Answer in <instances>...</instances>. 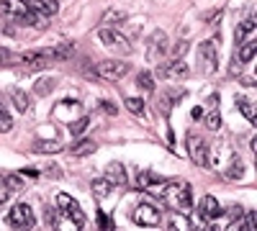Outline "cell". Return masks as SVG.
I'll use <instances>...</instances> for the list:
<instances>
[{
  "instance_id": "obj_35",
  "label": "cell",
  "mask_w": 257,
  "mask_h": 231,
  "mask_svg": "<svg viewBox=\"0 0 257 231\" xmlns=\"http://www.w3.org/2000/svg\"><path fill=\"white\" fill-rule=\"evenodd\" d=\"M11 62H13V54H11L6 47H0V67H8Z\"/></svg>"
},
{
  "instance_id": "obj_20",
  "label": "cell",
  "mask_w": 257,
  "mask_h": 231,
  "mask_svg": "<svg viewBox=\"0 0 257 231\" xmlns=\"http://www.w3.org/2000/svg\"><path fill=\"white\" fill-rule=\"evenodd\" d=\"M11 100H13V106L18 113H26L29 111V95L21 90V88H11Z\"/></svg>"
},
{
  "instance_id": "obj_19",
  "label": "cell",
  "mask_w": 257,
  "mask_h": 231,
  "mask_svg": "<svg viewBox=\"0 0 257 231\" xmlns=\"http://www.w3.org/2000/svg\"><path fill=\"white\" fill-rule=\"evenodd\" d=\"M244 172H247V167H244V162L239 159V157H231V164L226 167V180H242L244 177Z\"/></svg>"
},
{
  "instance_id": "obj_31",
  "label": "cell",
  "mask_w": 257,
  "mask_h": 231,
  "mask_svg": "<svg viewBox=\"0 0 257 231\" xmlns=\"http://www.w3.org/2000/svg\"><path fill=\"white\" fill-rule=\"evenodd\" d=\"M34 149H36V152H59L62 144H57V141H39Z\"/></svg>"
},
{
  "instance_id": "obj_24",
  "label": "cell",
  "mask_w": 257,
  "mask_h": 231,
  "mask_svg": "<svg viewBox=\"0 0 257 231\" xmlns=\"http://www.w3.org/2000/svg\"><path fill=\"white\" fill-rule=\"evenodd\" d=\"M72 52H75V47L70 44V41H64V44H57V47H52V57H54V62H59V59H67Z\"/></svg>"
},
{
  "instance_id": "obj_23",
  "label": "cell",
  "mask_w": 257,
  "mask_h": 231,
  "mask_svg": "<svg viewBox=\"0 0 257 231\" xmlns=\"http://www.w3.org/2000/svg\"><path fill=\"white\" fill-rule=\"evenodd\" d=\"M137 88H142L144 93H152V90H155V77H152V72H139V75H137Z\"/></svg>"
},
{
  "instance_id": "obj_27",
  "label": "cell",
  "mask_w": 257,
  "mask_h": 231,
  "mask_svg": "<svg viewBox=\"0 0 257 231\" xmlns=\"http://www.w3.org/2000/svg\"><path fill=\"white\" fill-rule=\"evenodd\" d=\"M90 187H93V193H95L98 198H100V195L105 198V195L111 193V182L105 180V177H103V180H100V177H98V180H93V185H90Z\"/></svg>"
},
{
  "instance_id": "obj_15",
  "label": "cell",
  "mask_w": 257,
  "mask_h": 231,
  "mask_svg": "<svg viewBox=\"0 0 257 231\" xmlns=\"http://www.w3.org/2000/svg\"><path fill=\"white\" fill-rule=\"evenodd\" d=\"M26 6H29L34 13L44 16V18L59 13V3H57V0H26Z\"/></svg>"
},
{
  "instance_id": "obj_16",
  "label": "cell",
  "mask_w": 257,
  "mask_h": 231,
  "mask_svg": "<svg viewBox=\"0 0 257 231\" xmlns=\"http://www.w3.org/2000/svg\"><path fill=\"white\" fill-rule=\"evenodd\" d=\"M105 180L113 182V185H126V167L121 162H111L108 167H105Z\"/></svg>"
},
{
  "instance_id": "obj_1",
  "label": "cell",
  "mask_w": 257,
  "mask_h": 231,
  "mask_svg": "<svg viewBox=\"0 0 257 231\" xmlns=\"http://www.w3.org/2000/svg\"><path fill=\"white\" fill-rule=\"evenodd\" d=\"M0 13H3L6 18H11L18 26H41V29L47 26L44 16L34 13L26 6V0H0Z\"/></svg>"
},
{
  "instance_id": "obj_9",
  "label": "cell",
  "mask_w": 257,
  "mask_h": 231,
  "mask_svg": "<svg viewBox=\"0 0 257 231\" xmlns=\"http://www.w3.org/2000/svg\"><path fill=\"white\" fill-rule=\"evenodd\" d=\"M18 62L31 70H44L54 62V57H52V49H34V52H24L18 57Z\"/></svg>"
},
{
  "instance_id": "obj_36",
  "label": "cell",
  "mask_w": 257,
  "mask_h": 231,
  "mask_svg": "<svg viewBox=\"0 0 257 231\" xmlns=\"http://www.w3.org/2000/svg\"><path fill=\"white\" fill-rule=\"evenodd\" d=\"M254 221H257V213H254V211H249V213L244 216V221H242V228H247V231H249V228H254Z\"/></svg>"
},
{
  "instance_id": "obj_40",
  "label": "cell",
  "mask_w": 257,
  "mask_h": 231,
  "mask_svg": "<svg viewBox=\"0 0 257 231\" xmlns=\"http://www.w3.org/2000/svg\"><path fill=\"white\" fill-rule=\"evenodd\" d=\"M100 106H105V111H108V113H116V106H113V103H100Z\"/></svg>"
},
{
  "instance_id": "obj_37",
  "label": "cell",
  "mask_w": 257,
  "mask_h": 231,
  "mask_svg": "<svg viewBox=\"0 0 257 231\" xmlns=\"http://www.w3.org/2000/svg\"><path fill=\"white\" fill-rule=\"evenodd\" d=\"M8 195H11V187L6 185V180H0V205L8 200Z\"/></svg>"
},
{
  "instance_id": "obj_26",
  "label": "cell",
  "mask_w": 257,
  "mask_h": 231,
  "mask_svg": "<svg viewBox=\"0 0 257 231\" xmlns=\"http://www.w3.org/2000/svg\"><path fill=\"white\" fill-rule=\"evenodd\" d=\"M123 106H126V111H132L134 116H142L144 113V100L142 98H126Z\"/></svg>"
},
{
  "instance_id": "obj_13",
  "label": "cell",
  "mask_w": 257,
  "mask_h": 231,
  "mask_svg": "<svg viewBox=\"0 0 257 231\" xmlns=\"http://www.w3.org/2000/svg\"><path fill=\"white\" fill-rule=\"evenodd\" d=\"M188 65L183 59H173L170 65H160L157 67V75L160 77H165V80H180V77H188Z\"/></svg>"
},
{
  "instance_id": "obj_8",
  "label": "cell",
  "mask_w": 257,
  "mask_h": 231,
  "mask_svg": "<svg viewBox=\"0 0 257 231\" xmlns=\"http://www.w3.org/2000/svg\"><path fill=\"white\" fill-rule=\"evenodd\" d=\"M8 223L16 226V228H31L36 223V216L31 211V205L29 203H16L11 208V213H8Z\"/></svg>"
},
{
  "instance_id": "obj_3",
  "label": "cell",
  "mask_w": 257,
  "mask_h": 231,
  "mask_svg": "<svg viewBox=\"0 0 257 231\" xmlns=\"http://www.w3.org/2000/svg\"><path fill=\"white\" fill-rule=\"evenodd\" d=\"M188 154L198 167H211V144H206L203 136L198 134L188 136Z\"/></svg>"
},
{
  "instance_id": "obj_2",
  "label": "cell",
  "mask_w": 257,
  "mask_h": 231,
  "mask_svg": "<svg viewBox=\"0 0 257 231\" xmlns=\"http://www.w3.org/2000/svg\"><path fill=\"white\" fill-rule=\"evenodd\" d=\"M170 203V208H173L175 213H190L193 208V187L183 180H167V190H165V198Z\"/></svg>"
},
{
  "instance_id": "obj_18",
  "label": "cell",
  "mask_w": 257,
  "mask_h": 231,
  "mask_svg": "<svg viewBox=\"0 0 257 231\" xmlns=\"http://www.w3.org/2000/svg\"><path fill=\"white\" fill-rule=\"evenodd\" d=\"M98 149V144L93 141V139H80V141H75L72 146H70V152L75 154V157H82V154H93Z\"/></svg>"
},
{
  "instance_id": "obj_33",
  "label": "cell",
  "mask_w": 257,
  "mask_h": 231,
  "mask_svg": "<svg viewBox=\"0 0 257 231\" xmlns=\"http://www.w3.org/2000/svg\"><path fill=\"white\" fill-rule=\"evenodd\" d=\"M185 52H188V41H178L175 49L170 52V62H173V59H183V54H185Z\"/></svg>"
},
{
  "instance_id": "obj_22",
  "label": "cell",
  "mask_w": 257,
  "mask_h": 231,
  "mask_svg": "<svg viewBox=\"0 0 257 231\" xmlns=\"http://www.w3.org/2000/svg\"><path fill=\"white\" fill-rule=\"evenodd\" d=\"M11 129H13V118L8 116V111H6V100H3V95H0V131L8 134Z\"/></svg>"
},
{
  "instance_id": "obj_32",
  "label": "cell",
  "mask_w": 257,
  "mask_h": 231,
  "mask_svg": "<svg viewBox=\"0 0 257 231\" xmlns=\"http://www.w3.org/2000/svg\"><path fill=\"white\" fill-rule=\"evenodd\" d=\"M3 180H6V185L11 187V190H24V187H26V185H24V180H21L18 175H6Z\"/></svg>"
},
{
  "instance_id": "obj_12",
  "label": "cell",
  "mask_w": 257,
  "mask_h": 231,
  "mask_svg": "<svg viewBox=\"0 0 257 231\" xmlns=\"http://www.w3.org/2000/svg\"><path fill=\"white\" fill-rule=\"evenodd\" d=\"M98 39L103 41L105 47H113V49H121V52H132L126 36H121V34L113 31V29H98Z\"/></svg>"
},
{
  "instance_id": "obj_10",
  "label": "cell",
  "mask_w": 257,
  "mask_h": 231,
  "mask_svg": "<svg viewBox=\"0 0 257 231\" xmlns=\"http://www.w3.org/2000/svg\"><path fill=\"white\" fill-rule=\"evenodd\" d=\"M198 57H201L203 72H216V67H219V57H216V39L203 41V44L198 47Z\"/></svg>"
},
{
  "instance_id": "obj_6",
  "label": "cell",
  "mask_w": 257,
  "mask_h": 231,
  "mask_svg": "<svg viewBox=\"0 0 257 231\" xmlns=\"http://www.w3.org/2000/svg\"><path fill=\"white\" fill-rule=\"evenodd\" d=\"M128 70L132 67H128L126 62H121V59H105V62H100V65H95V75L103 77V80H111V82L123 80V75Z\"/></svg>"
},
{
  "instance_id": "obj_7",
  "label": "cell",
  "mask_w": 257,
  "mask_h": 231,
  "mask_svg": "<svg viewBox=\"0 0 257 231\" xmlns=\"http://www.w3.org/2000/svg\"><path fill=\"white\" fill-rule=\"evenodd\" d=\"M134 221L144 228H152V226H160L162 213H160V208L155 203H139L134 208Z\"/></svg>"
},
{
  "instance_id": "obj_34",
  "label": "cell",
  "mask_w": 257,
  "mask_h": 231,
  "mask_svg": "<svg viewBox=\"0 0 257 231\" xmlns=\"http://www.w3.org/2000/svg\"><path fill=\"white\" fill-rule=\"evenodd\" d=\"M170 228H188V218H185V213L170 218Z\"/></svg>"
},
{
  "instance_id": "obj_14",
  "label": "cell",
  "mask_w": 257,
  "mask_h": 231,
  "mask_svg": "<svg viewBox=\"0 0 257 231\" xmlns=\"http://www.w3.org/2000/svg\"><path fill=\"white\" fill-rule=\"evenodd\" d=\"M165 54H167V36H165L162 31H155L152 39H149V59L157 62V59H162Z\"/></svg>"
},
{
  "instance_id": "obj_25",
  "label": "cell",
  "mask_w": 257,
  "mask_h": 231,
  "mask_svg": "<svg viewBox=\"0 0 257 231\" xmlns=\"http://www.w3.org/2000/svg\"><path fill=\"white\" fill-rule=\"evenodd\" d=\"M183 98V93L178 90V93H167V95H162L160 98V111L162 113H170V108H173V103H178Z\"/></svg>"
},
{
  "instance_id": "obj_30",
  "label": "cell",
  "mask_w": 257,
  "mask_h": 231,
  "mask_svg": "<svg viewBox=\"0 0 257 231\" xmlns=\"http://www.w3.org/2000/svg\"><path fill=\"white\" fill-rule=\"evenodd\" d=\"M206 129H208V131H219V129H221V116H219L216 108L206 116Z\"/></svg>"
},
{
  "instance_id": "obj_29",
  "label": "cell",
  "mask_w": 257,
  "mask_h": 231,
  "mask_svg": "<svg viewBox=\"0 0 257 231\" xmlns=\"http://www.w3.org/2000/svg\"><path fill=\"white\" fill-rule=\"evenodd\" d=\"M237 106H239V111L249 118V123L254 126V123H257V118H254V106H252V103H249V100H244V98H239V100H237Z\"/></svg>"
},
{
  "instance_id": "obj_39",
  "label": "cell",
  "mask_w": 257,
  "mask_h": 231,
  "mask_svg": "<svg viewBox=\"0 0 257 231\" xmlns=\"http://www.w3.org/2000/svg\"><path fill=\"white\" fill-rule=\"evenodd\" d=\"M47 221H49V226H57V213H54V208H47Z\"/></svg>"
},
{
  "instance_id": "obj_5",
  "label": "cell",
  "mask_w": 257,
  "mask_h": 231,
  "mask_svg": "<svg viewBox=\"0 0 257 231\" xmlns=\"http://www.w3.org/2000/svg\"><path fill=\"white\" fill-rule=\"evenodd\" d=\"M137 182H139V190L149 193L152 198H165V190H167V180L165 177L149 172V170H142Z\"/></svg>"
},
{
  "instance_id": "obj_4",
  "label": "cell",
  "mask_w": 257,
  "mask_h": 231,
  "mask_svg": "<svg viewBox=\"0 0 257 231\" xmlns=\"http://www.w3.org/2000/svg\"><path fill=\"white\" fill-rule=\"evenodd\" d=\"M57 205H59V213L62 216H67L75 226H85V221H88V218H85V213H82V208H80V203L72 198V195H67V193H59L57 195Z\"/></svg>"
},
{
  "instance_id": "obj_28",
  "label": "cell",
  "mask_w": 257,
  "mask_h": 231,
  "mask_svg": "<svg viewBox=\"0 0 257 231\" xmlns=\"http://www.w3.org/2000/svg\"><path fill=\"white\" fill-rule=\"evenodd\" d=\"M88 123H90V118H88V116H82V118L72 121V123H70V134H72V136L85 134V129H88Z\"/></svg>"
},
{
  "instance_id": "obj_38",
  "label": "cell",
  "mask_w": 257,
  "mask_h": 231,
  "mask_svg": "<svg viewBox=\"0 0 257 231\" xmlns=\"http://www.w3.org/2000/svg\"><path fill=\"white\" fill-rule=\"evenodd\" d=\"M98 226H100V228H111V223H108V216H105L103 211L98 213Z\"/></svg>"
},
{
  "instance_id": "obj_11",
  "label": "cell",
  "mask_w": 257,
  "mask_h": 231,
  "mask_svg": "<svg viewBox=\"0 0 257 231\" xmlns=\"http://www.w3.org/2000/svg\"><path fill=\"white\" fill-rule=\"evenodd\" d=\"M219 216H221V205H219V200L213 198V195H203L201 203H198V218H201L203 223H211L213 218H219Z\"/></svg>"
},
{
  "instance_id": "obj_17",
  "label": "cell",
  "mask_w": 257,
  "mask_h": 231,
  "mask_svg": "<svg viewBox=\"0 0 257 231\" xmlns=\"http://www.w3.org/2000/svg\"><path fill=\"white\" fill-rule=\"evenodd\" d=\"M254 52H257V41L254 39H249V41H239V54H237V59L242 62V65H249V62L254 59Z\"/></svg>"
},
{
  "instance_id": "obj_21",
  "label": "cell",
  "mask_w": 257,
  "mask_h": 231,
  "mask_svg": "<svg viewBox=\"0 0 257 231\" xmlns=\"http://www.w3.org/2000/svg\"><path fill=\"white\" fill-rule=\"evenodd\" d=\"M54 85H57V80H52V77L36 80V85H34V93H36L39 98H44V95H49V93L54 90Z\"/></svg>"
}]
</instances>
